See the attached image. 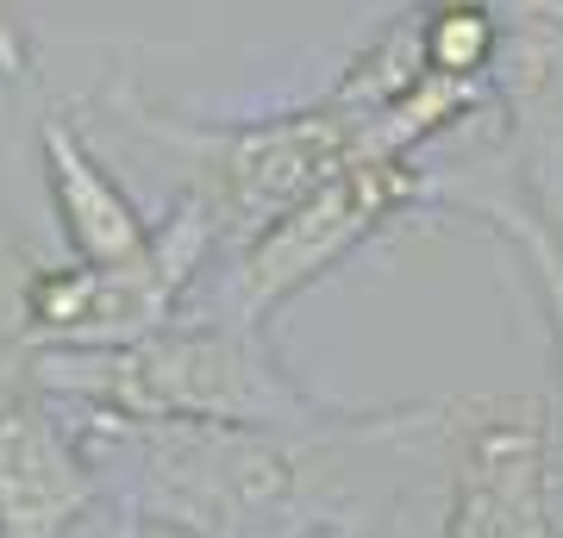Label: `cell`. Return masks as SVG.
Returning <instances> with one entry per match:
<instances>
[{"label": "cell", "instance_id": "obj_4", "mask_svg": "<svg viewBox=\"0 0 563 538\" xmlns=\"http://www.w3.org/2000/svg\"><path fill=\"white\" fill-rule=\"evenodd\" d=\"M426 200V169L413 157H357L332 182H320L301 207L263 226L239 257V314L263 319L295 300L307 282L332 276L357 244H369L388 220Z\"/></svg>", "mask_w": 563, "mask_h": 538}, {"label": "cell", "instance_id": "obj_9", "mask_svg": "<svg viewBox=\"0 0 563 538\" xmlns=\"http://www.w3.org/2000/svg\"><path fill=\"white\" fill-rule=\"evenodd\" d=\"M32 282L38 263L0 232V344H25V319H32Z\"/></svg>", "mask_w": 563, "mask_h": 538}, {"label": "cell", "instance_id": "obj_8", "mask_svg": "<svg viewBox=\"0 0 563 538\" xmlns=\"http://www.w3.org/2000/svg\"><path fill=\"white\" fill-rule=\"evenodd\" d=\"M488 213H495V226H501L507 239L520 244L526 270H532V282H539L544 319H551V351H558V376H563V244H558V232H551L539 213L507 207V200H495Z\"/></svg>", "mask_w": 563, "mask_h": 538}, {"label": "cell", "instance_id": "obj_6", "mask_svg": "<svg viewBox=\"0 0 563 538\" xmlns=\"http://www.w3.org/2000/svg\"><path fill=\"white\" fill-rule=\"evenodd\" d=\"M101 507V470L44 388L0 414V538H69Z\"/></svg>", "mask_w": 563, "mask_h": 538}, {"label": "cell", "instance_id": "obj_10", "mask_svg": "<svg viewBox=\"0 0 563 538\" xmlns=\"http://www.w3.org/2000/svg\"><path fill=\"white\" fill-rule=\"evenodd\" d=\"M0 81H32V39H25L13 0H0Z\"/></svg>", "mask_w": 563, "mask_h": 538}, {"label": "cell", "instance_id": "obj_2", "mask_svg": "<svg viewBox=\"0 0 563 538\" xmlns=\"http://www.w3.org/2000/svg\"><path fill=\"white\" fill-rule=\"evenodd\" d=\"M195 157V200L220 239L251 244L263 226H276L288 207H301L320 182H332L344 163L369 157L363 120L351 107L325 95L320 107H295V113H269V120L244 125H207V132H169Z\"/></svg>", "mask_w": 563, "mask_h": 538}, {"label": "cell", "instance_id": "obj_11", "mask_svg": "<svg viewBox=\"0 0 563 538\" xmlns=\"http://www.w3.org/2000/svg\"><path fill=\"white\" fill-rule=\"evenodd\" d=\"M32 388H38V351L32 344H0V414Z\"/></svg>", "mask_w": 563, "mask_h": 538}, {"label": "cell", "instance_id": "obj_7", "mask_svg": "<svg viewBox=\"0 0 563 538\" xmlns=\"http://www.w3.org/2000/svg\"><path fill=\"white\" fill-rule=\"evenodd\" d=\"M38 163H44V188H51V207H57V226L76 263H132L151 251L157 226L144 220L132 207V195L107 176V163L95 157V144L81 139V125L63 107H44Z\"/></svg>", "mask_w": 563, "mask_h": 538}, {"label": "cell", "instance_id": "obj_3", "mask_svg": "<svg viewBox=\"0 0 563 538\" xmlns=\"http://www.w3.org/2000/svg\"><path fill=\"white\" fill-rule=\"evenodd\" d=\"M213 239L220 232L207 220V207L195 195H181L169 207V220H157V239L144 257L38 270L25 344L32 351H113V344H139L163 332L181 314V295L207 263Z\"/></svg>", "mask_w": 563, "mask_h": 538}, {"label": "cell", "instance_id": "obj_1", "mask_svg": "<svg viewBox=\"0 0 563 538\" xmlns=\"http://www.w3.org/2000/svg\"><path fill=\"white\" fill-rule=\"evenodd\" d=\"M38 388L81 414L113 419H207V426H251V432H320L332 419L276 363L251 314H176L163 332L113 351H38Z\"/></svg>", "mask_w": 563, "mask_h": 538}, {"label": "cell", "instance_id": "obj_5", "mask_svg": "<svg viewBox=\"0 0 563 538\" xmlns=\"http://www.w3.org/2000/svg\"><path fill=\"white\" fill-rule=\"evenodd\" d=\"M563 470L532 400H488L457 426L444 538H563Z\"/></svg>", "mask_w": 563, "mask_h": 538}, {"label": "cell", "instance_id": "obj_12", "mask_svg": "<svg viewBox=\"0 0 563 538\" xmlns=\"http://www.w3.org/2000/svg\"><path fill=\"white\" fill-rule=\"evenodd\" d=\"M107 538H132V519H125L120 507H113V532H107Z\"/></svg>", "mask_w": 563, "mask_h": 538}]
</instances>
